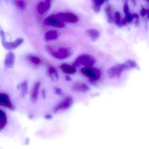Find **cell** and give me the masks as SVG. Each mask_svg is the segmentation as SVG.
Wrapping results in <instances>:
<instances>
[{
    "instance_id": "1",
    "label": "cell",
    "mask_w": 149,
    "mask_h": 149,
    "mask_svg": "<svg viewBox=\"0 0 149 149\" xmlns=\"http://www.w3.org/2000/svg\"><path fill=\"white\" fill-rule=\"evenodd\" d=\"M47 50L52 56L59 60L67 59L71 54L70 50L66 48H61L57 50H55L52 47L47 46Z\"/></svg>"
},
{
    "instance_id": "2",
    "label": "cell",
    "mask_w": 149,
    "mask_h": 149,
    "mask_svg": "<svg viewBox=\"0 0 149 149\" xmlns=\"http://www.w3.org/2000/svg\"><path fill=\"white\" fill-rule=\"evenodd\" d=\"M96 62L94 57L90 55L84 54L77 57L73 63V66L78 67L80 65H83L85 67H92Z\"/></svg>"
},
{
    "instance_id": "3",
    "label": "cell",
    "mask_w": 149,
    "mask_h": 149,
    "mask_svg": "<svg viewBox=\"0 0 149 149\" xmlns=\"http://www.w3.org/2000/svg\"><path fill=\"white\" fill-rule=\"evenodd\" d=\"M127 70L125 63L118 64L112 66L108 70V75L111 79H118L121 77L123 71Z\"/></svg>"
},
{
    "instance_id": "4",
    "label": "cell",
    "mask_w": 149,
    "mask_h": 149,
    "mask_svg": "<svg viewBox=\"0 0 149 149\" xmlns=\"http://www.w3.org/2000/svg\"><path fill=\"white\" fill-rule=\"evenodd\" d=\"M81 72L85 76L92 81L99 80L101 77V72L99 70L92 67H85L81 69Z\"/></svg>"
},
{
    "instance_id": "5",
    "label": "cell",
    "mask_w": 149,
    "mask_h": 149,
    "mask_svg": "<svg viewBox=\"0 0 149 149\" xmlns=\"http://www.w3.org/2000/svg\"><path fill=\"white\" fill-rule=\"evenodd\" d=\"M74 102L73 97L70 96L66 97L60 103L55 106L54 109V112H57L61 111L66 110L70 108Z\"/></svg>"
},
{
    "instance_id": "6",
    "label": "cell",
    "mask_w": 149,
    "mask_h": 149,
    "mask_svg": "<svg viewBox=\"0 0 149 149\" xmlns=\"http://www.w3.org/2000/svg\"><path fill=\"white\" fill-rule=\"evenodd\" d=\"M1 43L4 48L7 50H12L16 49L20 46L22 45L24 42V40L22 38H18L13 42H7L6 38L1 39Z\"/></svg>"
},
{
    "instance_id": "7",
    "label": "cell",
    "mask_w": 149,
    "mask_h": 149,
    "mask_svg": "<svg viewBox=\"0 0 149 149\" xmlns=\"http://www.w3.org/2000/svg\"><path fill=\"white\" fill-rule=\"evenodd\" d=\"M56 16L61 21L69 23H76L78 20V17L71 13H59L56 15Z\"/></svg>"
},
{
    "instance_id": "8",
    "label": "cell",
    "mask_w": 149,
    "mask_h": 149,
    "mask_svg": "<svg viewBox=\"0 0 149 149\" xmlns=\"http://www.w3.org/2000/svg\"><path fill=\"white\" fill-rule=\"evenodd\" d=\"M44 23L48 26L59 28H62L65 26V25L62 21L59 20L57 17L54 16H49L46 18L44 21Z\"/></svg>"
},
{
    "instance_id": "9",
    "label": "cell",
    "mask_w": 149,
    "mask_h": 149,
    "mask_svg": "<svg viewBox=\"0 0 149 149\" xmlns=\"http://www.w3.org/2000/svg\"><path fill=\"white\" fill-rule=\"evenodd\" d=\"M0 104L5 106L11 110L14 109V107L11 102L9 96L5 93H0Z\"/></svg>"
},
{
    "instance_id": "10",
    "label": "cell",
    "mask_w": 149,
    "mask_h": 149,
    "mask_svg": "<svg viewBox=\"0 0 149 149\" xmlns=\"http://www.w3.org/2000/svg\"><path fill=\"white\" fill-rule=\"evenodd\" d=\"M41 82L37 81L34 84L31 90L30 99L33 102L35 103L37 102L39 96V90L40 87Z\"/></svg>"
},
{
    "instance_id": "11",
    "label": "cell",
    "mask_w": 149,
    "mask_h": 149,
    "mask_svg": "<svg viewBox=\"0 0 149 149\" xmlns=\"http://www.w3.org/2000/svg\"><path fill=\"white\" fill-rule=\"evenodd\" d=\"M15 54L12 51H9L7 54L5 59V65L7 68H13L15 62Z\"/></svg>"
},
{
    "instance_id": "12",
    "label": "cell",
    "mask_w": 149,
    "mask_h": 149,
    "mask_svg": "<svg viewBox=\"0 0 149 149\" xmlns=\"http://www.w3.org/2000/svg\"><path fill=\"white\" fill-rule=\"evenodd\" d=\"M72 89L77 92H87L90 90V88L83 83H77L72 86Z\"/></svg>"
},
{
    "instance_id": "13",
    "label": "cell",
    "mask_w": 149,
    "mask_h": 149,
    "mask_svg": "<svg viewBox=\"0 0 149 149\" xmlns=\"http://www.w3.org/2000/svg\"><path fill=\"white\" fill-rule=\"evenodd\" d=\"M18 89L20 92L21 96L25 97L28 93V82L26 80L23 81L18 85Z\"/></svg>"
},
{
    "instance_id": "14",
    "label": "cell",
    "mask_w": 149,
    "mask_h": 149,
    "mask_svg": "<svg viewBox=\"0 0 149 149\" xmlns=\"http://www.w3.org/2000/svg\"><path fill=\"white\" fill-rule=\"evenodd\" d=\"M86 34L93 42L96 41L100 36L99 31L95 29H88L86 31Z\"/></svg>"
},
{
    "instance_id": "15",
    "label": "cell",
    "mask_w": 149,
    "mask_h": 149,
    "mask_svg": "<svg viewBox=\"0 0 149 149\" xmlns=\"http://www.w3.org/2000/svg\"><path fill=\"white\" fill-rule=\"evenodd\" d=\"M50 5H51V3L46 2V1L40 2L37 6V9L38 13L42 15L45 13L49 10Z\"/></svg>"
},
{
    "instance_id": "16",
    "label": "cell",
    "mask_w": 149,
    "mask_h": 149,
    "mask_svg": "<svg viewBox=\"0 0 149 149\" xmlns=\"http://www.w3.org/2000/svg\"><path fill=\"white\" fill-rule=\"evenodd\" d=\"M105 13L107 15V20L109 23H112L114 22V14L113 8L110 5H108L105 8Z\"/></svg>"
},
{
    "instance_id": "17",
    "label": "cell",
    "mask_w": 149,
    "mask_h": 149,
    "mask_svg": "<svg viewBox=\"0 0 149 149\" xmlns=\"http://www.w3.org/2000/svg\"><path fill=\"white\" fill-rule=\"evenodd\" d=\"M61 68L62 71L66 74H75L77 71L75 67L66 63L62 64L61 65Z\"/></svg>"
},
{
    "instance_id": "18",
    "label": "cell",
    "mask_w": 149,
    "mask_h": 149,
    "mask_svg": "<svg viewBox=\"0 0 149 149\" xmlns=\"http://www.w3.org/2000/svg\"><path fill=\"white\" fill-rule=\"evenodd\" d=\"M7 123V117L5 111L0 109V131L3 130Z\"/></svg>"
},
{
    "instance_id": "19",
    "label": "cell",
    "mask_w": 149,
    "mask_h": 149,
    "mask_svg": "<svg viewBox=\"0 0 149 149\" xmlns=\"http://www.w3.org/2000/svg\"><path fill=\"white\" fill-rule=\"evenodd\" d=\"M58 32L56 30H49L46 33L45 39L47 40H55L58 38Z\"/></svg>"
},
{
    "instance_id": "20",
    "label": "cell",
    "mask_w": 149,
    "mask_h": 149,
    "mask_svg": "<svg viewBox=\"0 0 149 149\" xmlns=\"http://www.w3.org/2000/svg\"><path fill=\"white\" fill-rule=\"evenodd\" d=\"M26 59L31 63L36 66H39L42 63L41 60L39 57L33 55L27 56H26Z\"/></svg>"
},
{
    "instance_id": "21",
    "label": "cell",
    "mask_w": 149,
    "mask_h": 149,
    "mask_svg": "<svg viewBox=\"0 0 149 149\" xmlns=\"http://www.w3.org/2000/svg\"><path fill=\"white\" fill-rule=\"evenodd\" d=\"M14 3L17 8L20 10H24L26 9V1L25 0H15Z\"/></svg>"
},
{
    "instance_id": "22",
    "label": "cell",
    "mask_w": 149,
    "mask_h": 149,
    "mask_svg": "<svg viewBox=\"0 0 149 149\" xmlns=\"http://www.w3.org/2000/svg\"><path fill=\"white\" fill-rule=\"evenodd\" d=\"M48 74L52 79H54V76L55 77L56 79H58L59 78V74H58L57 70L52 66H50L49 68Z\"/></svg>"
},
{
    "instance_id": "23",
    "label": "cell",
    "mask_w": 149,
    "mask_h": 149,
    "mask_svg": "<svg viewBox=\"0 0 149 149\" xmlns=\"http://www.w3.org/2000/svg\"><path fill=\"white\" fill-rule=\"evenodd\" d=\"M124 63L126 65L127 70L135 68H136L137 67L136 63L133 60H127Z\"/></svg>"
},
{
    "instance_id": "24",
    "label": "cell",
    "mask_w": 149,
    "mask_h": 149,
    "mask_svg": "<svg viewBox=\"0 0 149 149\" xmlns=\"http://www.w3.org/2000/svg\"><path fill=\"white\" fill-rule=\"evenodd\" d=\"M114 19L116 20V23L117 26L120 27V23H121V15L118 12H116L114 15Z\"/></svg>"
},
{
    "instance_id": "25",
    "label": "cell",
    "mask_w": 149,
    "mask_h": 149,
    "mask_svg": "<svg viewBox=\"0 0 149 149\" xmlns=\"http://www.w3.org/2000/svg\"><path fill=\"white\" fill-rule=\"evenodd\" d=\"M93 8L96 13H99L101 9V6L94 4L93 5Z\"/></svg>"
},
{
    "instance_id": "26",
    "label": "cell",
    "mask_w": 149,
    "mask_h": 149,
    "mask_svg": "<svg viewBox=\"0 0 149 149\" xmlns=\"http://www.w3.org/2000/svg\"><path fill=\"white\" fill-rule=\"evenodd\" d=\"M124 12L125 13V15L130 13L129 12V6L127 3L125 4L124 6Z\"/></svg>"
},
{
    "instance_id": "27",
    "label": "cell",
    "mask_w": 149,
    "mask_h": 149,
    "mask_svg": "<svg viewBox=\"0 0 149 149\" xmlns=\"http://www.w3.org/2000/svg\"><path fill=\"white\" fill-rule=\"evenodd\" d=\"M105 0H93L94 1V4H96L98 6H101L102 5L103 3L104 2Z\"/></svg>"
},
{
    "instance_id": "28",
    "label": "cell",
    "mask_w": 149,
    "mask_h": 149,
    "mask_svg": "<svg viewBox=\"0 0 149 149\" xmlns=\"http://www.w3.org/2000/svg\"><path fill=\"white\" fill-rule=\"evenodd\" d=\"M55 92L56 94L59 95H61L62 94V91L60 88H56L55 90Z\"/></svg>"
},
{
    "instance_id": "29",
    "label": "cell",
    "mask_w": 149,
    "mask_h": 149,
    "mask_svg": "<svg viewBox=\"0 0 149 149\" xmlns=\"http://www.w3.org/2000/svg\"><path fill=\"white\" fill-rule=\"evenodd\" d=\"M147 13H148V10L143 8L141 12V15H142V16H145V15L147 14Z\"/></svg>"
},
{
    "instance_id": "30",
    "label": "cell",
    "mask_w": 149,
    "mask_h": 149,
    "mask_svg": "<svg viewBox=\"0 0 149 149\" xmlns=\"http://www.w3.org/2000/svg\"><path fill=\"white\" fill-rule=\"evenodd\" d=\"M42 97L45 98L46 97V91L44 89H43L42 91Z\"/></svg>"
},
{
    "instance_id": "31",
    "label": "cell",
    "mask_w": 149,
    "mask_h": 149,
    "mask_svg": "<svg viewBox=\"0 0 149 149\" xmlns=\"http://www.w3.org/2000/svg\"><path fill=\"white\" fill-rule=\"evenodd\" d=\"M52 117H53L52 116L49 114H47L45 116V118L47 119H51V118H52Z\"/></svg>"
},
{
    "instance_id": "32",
    "label": "cell",
    "mask_w": 149,
    "mask_h": 149,
    "mask_svg": "<svg viewBox=\"0 0 149 149\" xmlns=\"http://www.w3.org/2000/svg\"><path fill=\"white\" fill-rule=\"evenodd\" d=\"M132 17H133V19H138L139 16L137 14H134L132 15Z\"/></svg>"
},
{
    "instance_id": "33",
    "label": "cell",
    "mask_w": 149,
    "mask_h": 149,
    "mask_svg": "<svg viewBox=\"0 0 149 149\" xmlns=\"http://www.w3.org/2000/svg\"><path fill=\"white\" fill-rule=\"evenodd\" d=\"M66 79L67 81H70L71 80V78L69 76H67L66 77Z\"/></svg>"
},
{
    "instance_id": "34",
    "label": "cell",
    "mask_w": 149,
    "mask_h": 149,
    "mask_svg": "<svg viewBox=\"0 0 149 149\" xmlns=\"http://www.w3.org/2000/svg\"><path fill=\"white\" fill-rule=\"evenodd\" d=\"M52 0H45V1L47 2H49V3H51V1Z\"/></svg>"
}]
</instances>
